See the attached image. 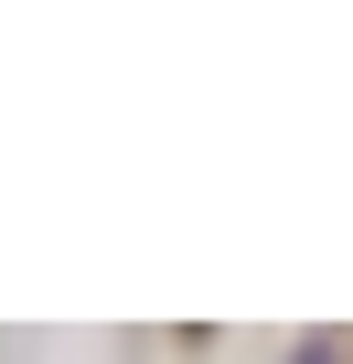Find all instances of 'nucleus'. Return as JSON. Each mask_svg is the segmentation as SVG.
I'll return each instance as SVG.
<instances>
[{"instance_id":"1","label":"nucleus","mask_w":353,"mask_h":364,"mask_svg":"<svg viewBox=\"0 0 353 364\" xmlns=\"http://www.w3.org/2000/svg\"><path fill=\"white\" fill-rule=\"evenodd\" d=\"M300 364H342V353H332V343H310V353H300Z\"/></svg>"}]
</instances>
